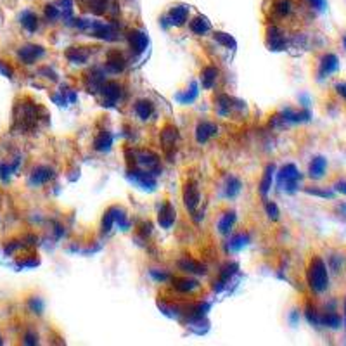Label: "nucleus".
<instances>
[{
    "label": "nucleus",
    "mask_w": 346,
    "mask_h": 346,
    "mask_svg": "<svg viewBox=\"0 0 346 346\" xmlns=\"http://www.w3.org/2000/svg\"><path fill=\"white\" fill-rule=\"evenodd\" d=\"M40 113H44V109L40 106H37L35 102H29V100H21L16 104V111H14V125L18 126L23 132H29L37 126L40 120Z\"/></svg>",
    "instance_id": "f257e3e1"
},
{
    "label": "nucleus",
    "mask_w": 346,
    "mask_h": 346,
    "mask_svg": "<svg viewBox=\"0 0 346 346\" xmlns=\"http://www.w3.org/2000/svg\"><path fill=\"white\" fill-rule=\"evenodd\" d=\"M306 279H308V286L314 293H324L329 288V270L327 265L320 256H314L308 265L306 270Z\"/></svg>",
    "instance_id": "f03ea898"
},
{
    "label": "nucleus",
    "mask_w": 346,
    "mask_h": 346,
    "mask_svg": "<svg viewBox=\"0 0 346 346\" xmlns=\"http://www.w3.org/2000/svg\"><path fill=\"white\" fill-rule=\"evenodd\" d=\"M132 156L128 158L130 166H141L142 170L153 171L154 175H159V158L156 156L153 151L147 149H128Z\"/></svg>",
    "instance_id": "7ed1b4c3"
},
{
    "label": "nucleus",
    "mask_w": 346,
    "mask_h": 346,
    "mask_svg": "<svg viewBox=\"0 0 346 346\" xmlns=\"http://www.w3.org/2000/svg\"><path fill=\"white\" fill-rule=\"evenodd\" d=\"M275 177H277L279 187L284 189V191L289 194L296 192L299 187V182H301V173H299L296 164H293V163L284 164V166L275 173Z\"/></svg>",
    "instance_id": "20e7f679"
},
{
    "label": "nucleus",
    "mask_w": 346,
    "mask_h": 346,
    "mask_svg": "<svg viewBox=\"0 0 346 346\" xmlns=\"http://www.w3.org/2000/svg\"><path fill=\"white\" fill-rule=\"evenodd\" d=\"M113 225L120 227L121 230L128 229V220H126V215H125L123 210L120 208V206H111V208H108V212L104 213V218H102V232H104V234L111 232Z\"/></svg>",
    "instance_id": "39448f33"
},
{
    "label": "nucleus",
    "mask_w": 346,
    "mask_h": 346,
    "mask_svg": "<svg viewBox=\"0 0 346 346\" xmlns=\"http://www.w3.org/2000/svg\"><path fill=\"white\" fill-rule=\"evenodd\" d=\"M128 179L132 180L135 185H139L144 191H154L156 189V175L153 171L142 170L139 166H130L128 168Z\"/></svg>",
    "instance_id": "423d86ee"
},
{
    "label": "nucleus",
    "mask_w": 346,
    "mask_h": 346,
    "mask_svg": "<svg viewBox=\"0 0 346 346\" xmlns=\"http://www.w3.org/2000/svg\"><path fill=\"white\" fill-rule=\"evenodd\" d=\"M182 199H184V206L189 213L194 215L199 208V202H201V192L199 187L194 180H187L184 185V191H182Z\"/></svg>",
    "instance_id": "0eeeda50"
},
{
    "label": "nucleus",
    "mask_w": 346,
    "mask_h": 346,
    "mask_svg": "<svg viewBox=\"0 0 346 346\" xmlns=\"http://www.w3.org/2000/svg\"><path fill=\"white\" fill-rule=\"evenodd\" d=\"M99 94H102L104 97V106H115V104L120 100L121 94H123V88H121L120 83L116 82H104L102 87H100Z\"/></svg>",
    "instance_id": "6e6552de"
},
{
    "label": "nucleus",
    "mask_w": 346,
    "mask_h": 346,
    "mask_svg": "<svg viewBox=\"0 0 346 346\" xmlns=\"http://www.w3.org/2000/svg\"><path fill=\"white\" fill-rule=\"evenodd\" d=\"M339 70V57L332 52H327L320 57V64H319V77L320 78H329L334 73H337Z\"/></svg>",
    "instance_id": "1a4fd4ad"
},
{
    "label": "nucleus",
    "mask_w": 346,
    "mask_h": 346,
    "mask_svg": "<svg viewBox=\"0 0 346 346\" xmlns=\"http://www.w3.org/2000/svg\"><path fill=\"white\" fill-rule=\"evenodd\" d=\"M88 31L92 33V37H95V39H100V40H108V42H115L118 39V31L116 28L113 26V24H108V23H90V28H88Z\"/></svg>",
    "instance_id": "9d476101"
},
{
    "label": "nucleus",
    "mask_w": 346,
    "mask_h": 346,
    "mask_svg": "<svg viewBox=\"0 0 346 346\" xmlns=\"http://www.w3.org/2000/svg\"><path fill=\"white\" fill-rule=\"evenodd\" d=\"M44 54H45V49L37 44L23 45V47L18 50V57L24 62V64H33V62H37L39 59L44 57Z\"/></svg>",
    "instance_id": "9b49d317"
},
{
    "label": "nucleus",
    "mask_w": 346,
    "mask_h": 346,
    "mask_svg": "<svg viewBox=\"0 0 346 346\" xmlns=\"http://www.w3.org/2000/svg\"><path fill=\"white\" fill-rule=\"evenodd\" d=\"M282 125H296V123H306L310 121V111L308 109H301V111H294V109H284L279 115Z\"/></svg>",
    "instance_id": "f8f14e48"
},
{
    "label": "nucleus",
    "mask_w": 346,
    "mask_h": 346,
    "mask_svg": "<svg viewBox=\"0 0 346 346\" xmlns=\"http://www.w3.org/2000/svg\"><path fill=\"white\" fill-rule=\"evenodd\" d=\"M179 139H180L179 130H177V126H173V125H164L161 133H159L161 146L168 154H171V149H175V144L179 142Z\"/></svg>",
    "instance_id": "ddd939ff"
},
{
    "label": "nucleus",
    "mask_w": 346,
    "mask_h": 346,
    "mask_svg": "<svg viewBox=\"0 0 346 346\" xmlns=\"http://www.w3.org/2000/svg\"><path fill=\"white\" fill-rule=\"evenodd\" d=\"M267 45L270 50L273 52H279V50H284L288 47V40H286L284 33L281 31L277 26H270L267 29Z\"/></svg>",
    "instance_id": "4468645a"
},
{
    "label": "nucleus",
    "mask_w": 346,
    "mask_h": 346,
    "mask_svg": "<svg viewBox=\"0 0 346 346\" xmlns=\"http://www.w3.org/2000/svg\"><path fill=\"white\" fill-rule=\"evenodd\" d=\"M54 179V170L47 164H40V166L33 168L31 175H29V185L33 187H39V185H44L50 182Z\"/></svg>",
    "instance_id": "2eb2a0df"
},
{
    "label": "nucleus",
    "mask_w": 346,
    "mask_h": 346,
    "mask_svg": "<svg viewBox=\"0 0 346 346\" xmlns=\"http://www.w3.org/2000/svg\"><path fill=\"white\" fill-rule=\"evenodd\" d=\"M177 220V212L173 208V204L170 201H164L158 212V223L163 227V229H171L173 223Z\"/></svg>",
    "instance_id": "dca6fc26"
},
{
    "label": "nucleus",
    "mask_w": 346,
    "mask_h": 346,
    "mask_svg": "<svg viewBox=\"0 0 346 346\" xmlns=\"http://www.w3.org/2000/svg\"><path fill=\"white\" fill-rule=\"evenodd\" d=\"M217 133H218L217 123H212V121H201V123L196 126V141H197V144H206V142L212 141Z\"/></svg>",
    "instance_id": "f3484780"
},
{
    "label": "nucleus",
    "mask_w": 346,
    "mask_h": 346,
    "mask_svg": "<svg viewBox=\"0 0 346 346\" xmlns=\"http://www.w3.org/2000/svg\"><path fill=\"white\" fill-rule=\"evenodd\" d=\"M83 82H85V87L88 92H97L100 90V87H102V83L106 82V77H104V71L99 70V67H95V70H90L88 73L85 75V78H83Z\"/></svg>",
    "instance_id": "a211bd4d"
},
{
    "label": "nucleus",
    "mask_w": 346,
    "mask_h": 346,
    "mask_svg": "<svg viewBox=\"0 0 346 346\" xmlns=\"http://www.w3.org/2000/svg\"><path fill=\"white\" fill-rule=\"evenodd\" d=\"M128 44L132 47L133 54H142L147 49V45H149V39H147V35L144 31H141V29H132L128 33Z\"/></svg>",
    "instance_id": "6ab92c4d"
},
{
    "label": "nucleus",
    "mask_w": 346,
    "mask_h": 346,
    "mask_svg": "<svg viewBox=\"0 0 346 346\" xmlns=\"http://www.w3.org/2000/svg\"><path fill=\"white\" fill-rule=\"evenodd\" d=\"M189 19V6H184V4H180V6H173L170 12H168V21H170L171 26H184L185 23H187Z\"/></svg>",
    "instance_id": "aec40b11"
},
{
    "label": "nucleus",
    "mask_w": 346,
    "mask_h": 346,
    "mask_svg": "<svg viewBox=\"0 0 346 346\" xmlns=\"http://www.w3.org/2000/svg\"><path fill=\"white\" fill-rule=\"evenodd\" d=\"M327 171V159L324 156H315L308 164V177L314 180H320L326 177Z\"/></svg>",
    "instance_id": "412c9836"
},
{
    "label": "nucleus",
    "mask_w": 346,
    "mask_h": 346,
    "mask_svg": "<svg viewBox=\"0 0 346 346\" xmlns=\"http://www.w3.org/2000/svg\"><path fill=\"white\" fill-rule=\"evenodd\" d=\"M273 179H275V164L270 163L265 166L263 177H261V182H260V194L263 199H267V194L270 192V189H272Z\"/></svg>",
    "instance_id": "4be33fe9"
},
{
    "label": "nucleus",
    "mask_w": 346,
    "mask_h": 346,
    "mask_svg": "<svg viewBox=\"0 0 346 346\" xmlns=\"http://www.w3.org/2000/svg\"><path fill=\"white\" fill-rule=\"evenodd\" d=\"M66 59L73 64H83V62L88 61L90 57V50L87 47H70L66 50Z\"/></svg>",
    "instance_id": "5701e85b"
},
{
    "label": "nucleus",
    "mask_w": 346,
    "mask_h": 346,
    "mask_svg": "<svg viewBox=\"0 0 346 346\" xmlns=\"http://www.w3.org/2000/svg\"><path fill=\"white\" fill-rule=\"evenodd\" d=\"M19 23L28 33H35L39 29V16L33 11H23L19 16Z\"/></svg>",
    "instance_id": "b1692460"
},
{
    "label": "nucleus",
    "mask_w": 346,
    "mask_h": 346,
    "mask_svg": "<svg viewBox=\"0 0 346 346\" xmlns=\"http://www.w3.org/2000/svg\"><path fill=\"white\" fill-rule=\"evenodd\" d=\"M113 146V133L108 132V130H102V132L97 133V137L94 139V149L99 151V153H108Z\"/></svg>",
    "instance_id": "393cba45"
},
{
    "label": "nucleus",
    "mask_w": 346,
    "mask_h": 346,
    "mask_svg": "<svg viewBox=\"0 0 346 346\" xmlns=\"http://www.w3.org/2000/svg\"><path fill=\"white\" fill-rule=\"evenodd\" d=\"M133 109H135V115L141 118L142 121H147L151 116L154 115V104L151 102V100H147V99L137 100V102H135V106H133Z\"/></svg>",
    "instance_id": "a878e982"
},
{
    "label": "nucleus",
    "mask_w": 346,
    "mask_h": 346,
    "mask_svg": "<svg viewBox=\"0 0 346 346\" xmlns=\"http://www.w3.org/2000/svg\"><path fill=\"white\" fill-rule=\"evenodd\" d=\"M217 78H218V70L215 66H206L202 67L201 71V85L202 88H206V90H212L215 87V83H217Z\"/></svg>",
    "instance_id": "bb28decb"
},
{
    "label": "nucleus",
    "mask_w": 346,
    "mask_h": 346,
    "mask_svg": "<svg viewBox=\"0 0 346 346\" xmlns=\"http://www.w3.org/2000/svg\"><path fill=\"white\" fill-rule=\"evenodd\" d=\"M189 28H191V31L194 33V35H206L208 31H212V23L208 21V18H204V16H196L191 24H189Z\"/></svg>",
    "instance_id": "cd10ccee"
},
{
    "label": "nucleus",
    "mask_w": 346,
    "mask_h": 346,
    "mask_svg": "<svg viewBox=\"0 0 346 346\" xmlns=\"http://www.w3.org/2000/svg\"><path fill=\"white\" fill-rule=\"evenodd\" d=\"M106 66L109 67V71H113V73H121V71L126 67V61L118 50H113V52L108 54Z\"/></svg>",
    "instance_id": "c85d7f7f"
},
{
    "label": "nucleus",
    "mask_w": 346,
    "mask_h": 346,
    "mask_svg": "<svg viewBox=\"0 0 346 346\" xmlns=\"http://www.w3.org/2000/svg\"><path fill=\"white\" fill-rule=\"evenodd\" d=\"M215 108H217V113L218 115H222V116H229L230 113H232V109L235 108V100L232 99V97L229 95H225V94H220L217 97V100H215Z\"/></svg>",
    "instance_id": "c756f323"
},
{
    "label": "nucleus",
    "mask_w": 346,
    "mask_h": 346,
    "mask_svg": "<svg viewBox=\"0 0 346 346\" xmlns=\"http://www.w3.org/2000/svg\"><path fill=\"white\" fill-rule=\"evenodd\" d=\"M179 267L184 270V272L187 273H197V275H204L208 270H206V265L199 263V261L196 260H191V258H184L179 261Z\"/></svg>",
    "instance_id": "7c9ffc66"
},
{
    "label": "nucleus",
    "mask_w": 346,
    "mask_h": 346,
    "mask_svg": "<svg viewBox=\"0 0 346 346\" xmlns=\"http://www.w3.org/2000/svg\"><path fill=\"white\" fill-rule=\"evenodd\" d=\"M235 220H237V217H235L234 212H225L220 217V220H218V230H220V234L223 235H229L232 227H234Z\"/></svg>",
    "instance_id": "2f4dec72"
},
{
    "label": "nucleus",
    "mask_w": 346,
    "mask_h": 346,
    "mask_svg": "<svg viewBox=\"0 0 346 346\" xmlns=\"http://www.w3.org/2000/svg\"><path fill=\"white\" fill-rule=\"evenodd\" d=\"M78 2L83 9L94 12V14H102L108 9V0H78Z\"/></svg>",
    "instance_id": "473e14b6"
},
{
    "label": "nucleus",
    "mask_w": 346,
    "mask_h": 346,
    "mask_svg": "<svg viewBox=\"0 0 346 346\" xmlns=\"http://www.w3.org/2000/svg\"><path fill=\"white\" fill-rule=\"evenodd\" d=\"M320 326L327 327V329H339L343 326V320H341L339 315L336 312H327V314L320 315Z\"/></svg>",
    "instance_id": "72a5a7b5"
},
{
    "label": "nucleus",
    "mask_w": 346,
    "mask_h": 346,
    "mask_svg": "<svg viewBox=\"0 0 346 346\" xmlns=\"http://www.w3.org/2000/svg\"><path fill=\"white\" fill-rule=\"evenodd\" d=\"M197 94H199V90H197V83L192 82L191 88H187V90H184L182 94L177 95V100H179L180 104H184V106H187V104H192L194 100L197 99Z\"/></svg>",
    "instance_id": "f704fd0d"
},
{
    "label": "nucleus",
    "mask_w": 346,
    "mask_h": 346,
    "mask_svg": "<svg viewBox=\"0 0 346 346\" xmlns=\"http://www.w3.org/2000/svg\"><path fill=\"white\" fill-rule=\"evenodd\" d=\"M213 39L217 40L220 45H223L225 49H230V50H235V49H237V42H235V39L230 35V33H225V31H215V33H213Z\"/></svg>",
    "instance_id": "c9c22d12"
},
{
    "label": "nucleus",
    "mask_w": 346,
    "mask_h": 346,
    "mask_svg": "<svg viewBox=\"0 0 346 346\" xmlns=\"http://www.w3.org/2000/svg\"><path fill=\"white\" fill-rule=\"evenodd\" d=\"M173 288L177 291H180V293H191V291L199 288V282L194 281V279H175L173 281Z\"/></svg>",
    "instance_id": "e433bc0d"
},
{
    "label": "nucleus",
    "mask_w": 346,
    "mask_h": 346,
    "mask_svg": "<svg viewBox=\"0 0 346 346\" xmlns=\"http://www.w3.org/2000/svg\"><path fill=\"white\" fill-rule=\"evenodd\" d=\"M240 187H243L240 180L237 179V177L230 175L229 179H227V182H225V196L232 199V197H235L240 192Z\"/></svg>",
    "instance_id": "4c0bfd02"
},
{
    "label": "nucleus",
    "mask_w": 346,
    "mask_h": 346,
    "mask_svg": "<svg viewBox=\"0 0 346 346\" xmlns=\"http://www.w3.org/2000/svg\"><path fill=\"white\" fill-rule=\"evenodd\" d=\"M273 11H275L277 16L286 18V16H289L291 12H293V2H291V0H277V2L273 4Z\"/></svg>",
    "instance_id": "58836bf2"
},
{
    "label": "nucleus",
    "mask_w": 346,
    "mask_h": 346,
    "mask_svg": "<svg viewBox=\"0 0 346 346\" xmlns=\"http://www.w3.org/2000/svg\"><path fill=\"white\" fill-rule=\"evenodd\" d=\"M250 243V235L248 234H237L230 239L229 243V251H240L246 244Z\"/></svg>",
    "instance_id": "ea45409f"
},
{
    "label": "nucleus",
    "mask_w": 346,
    "mask_h": 346,
    "mask_svg": "<svg viewBox=\"0 0 346 346\" xmlns=\"http://www.w3.org/2000/svg\"><path fill=\"white\" fill-rule=\"evenodd\" d=\"M265 212H267V217L272 222H277L281 218V210H279V206H277L273 201H267V202H265Z\"/></svg>",
    "instance_id": "a19ab883"
},
{
    "label": "nucleus",
    "mask_w": 346,
    "mask_h": 346,
    "mask_svg": "<svg viewBox=\"0 0 346 346\" xmlns=\"http://www.w3.org/2000/svg\"><path fill=\"white\" fill-rule=\"evenodd\" d=\"M305 315H306V320L312 324V326H315V327H319V326H320V315H319V312L315 310L314 306L308 305V306H306V310H305Z\"/></svg>",
    "instance_id": "79ce46f5"
},
{
    "label": "nucleus",
    "mask_w": 346,
    "mask_h": 346,
    "mask_svg": "<svg viewBox=\"0 0 346 346\" xmlns=\"http://www.w3.org/2000/svg\"><path fill=\"white\" fill-rule=\"evenodd\" d=\"M306 194H312V196H319V197H324V199H332L334 197V191H324V189H317V187H306L305 189Z\"/></svg>",
    "instance_id": "37998d69"
},
{
    "label": "nucleus",
    "mask_w": 346,
    "mask_h": 346,
    "mask_svg": "<svg viewBox=\"0 0 346 346\" xmlns=\"http://www.w3.org/2000/svg\"><path fill=\"white\" fill-rule=\"evenodd\" d=\"M28 306H29V310H31L33 314H37V315H40L42 312H44V301H42L39 296L29 298L28 299Z\"/></svg>",
    "instance_id": "c03bdc74"
},
{
    "label": "nucleus",
    "mask_w": 346,
    "mask_h": 346,
    "mask_svg": "<svg viewBox=\"0 0 346 346\" xmlns=\"http://www.w3.org/2000/svg\"><path fill=\"white\" fill-rule=\"evenodd\" d=\"M45 18H47V21H56L59 16H61V9H59L57 6H54V4H49V6H45Z\"/></svg>",
    "instance_id": "a18cd8bd"
},
{
    "label": "nucleus",
    "mask_w": 346,
    "mask_h": 346,
    "mask_svg": "<svg viewBox=\"0 0 346 346\" xmlns=\"http://www.w3.org/2000/svg\"><path fill=\"white\" fill-rule=\"evenodd\" d=\"M16 164H0V179L2 180H9V177L14 173Z\"/></svg>",
    "instance_id": "49530a36"
},
{
    "label": "nucleus",
    "mask_w": 346,
    "mask_h": 346,
    "mask_svg": "<svg viewBox=\"0 0 346 346\" xmlns=\"http://www.w3.org/2000/svg\"><path fill=\"white\" fill-rule=\"evenodd\" d=\"M23 343H24V344H29V346L39 344V336H37L35 332L28 331L26 334H24V341H23Z\"/></svg>",
    "instance_id": "de8ad7c7"
},
{
    "label": "nucleus",
    "mask_w": 346,
    "mask_h": 346,
    "mask_svg": "<svg viewBox=\"0 0 346 346\" xmlns=\"http://www.w3.org/2000/svg\"><path fill=\"white\" fill-rule=\"evenodd\" d=\"M308 4L315 11H326L327 7V0H308Z\"/></svg>",
    "instance_id": "09e8293b"
},
{
    "label": "nucleus",
    "mask_w": 346,
    "mask_h": 346,
    "mask_svg": "<svg viewBox=\"0 0 346 346\" xmlns=\"http://www.w3.org/2000/svg\"><path fill=\"white\" fill-rule=\"evenodd\" d=\"M0 73L4 75V77H7V78H12V75H14V71H12V67L7 64V62H4V61H0Z\"/></svg>",
    "instance_id": "8fccbe9b"
},
{
    "label": "nucleus",
    "mask_w": 346,
    "mask_h": 346,
    "mask_svg": "<svg viewBox=\"0 0 346 346\" xmlns=\"http://www.w3.org/2000/svg\"><path fill=\"white\" fill-rule=\"evenodd\" d=\"M151 275L154 277L156 281H159V282H164V281H168L170 279V275H168V273H164V272H156V270H153V272H151Z\"/></svg>",
    "instance_id": "3c124183"
},
{
    "label": "nucleus",
    "mask_w": 346,
    "mask_h": 346,
    "mask_svg": "<svg viewBox=\"0 0 346 346\" xmlns=\"http://www.w3.org/2000/svg\"><path fill=\"white\" fill-rule=\"evenodd\" d=\"M334 191L346 196V180H339V182L334 184Z\"/></svg>",
    "instance_id": "603ef678"
},
{
    "label": "nucleus",
    "mask_w": 346,
    "mask_h": 346,
    "mask_svg": "<svg viewBox=\"0 0 346 346\" xmlns=\"http://www.w3.org/2000/svg\"><path fill=\"white\" fill-rule=\"evenodd\" d=\"M336 92L346 100V82H339V83H337V85H336Z\"/></svg>",
    "instance_id": "864d4df0"
},
{
    "label": "nucleus",
    "mask_w": 346,
    "mask_h": 346,
    "mask_svg": "<svg viewBox=\"0 0 346 346\" xmlns=\"http://www.w3.org/2000/svg\"><path fill=\"white\" fill-rule=\"evenodd\" d=\"M40 71H44V73H47V78H49V80H52V82H56V80H57L56 73H54L52 70H49V67H42Z\"/></svg>",
    "instance_id": "5fc2aeb1"
},
{
    "label": "nucleus",
    "mask_w": 346,
    "mask_h": 346,
    "mask_svg": "<svg viewBox=\"0 0 346 346\" xmlns=\"http://www.w3.org/2000/svg\"><path fill=\"white\" fill-rule=\"evenodd\" d=\"M343 47L346 49V33H344V35H343Z\"/></svg>",
    "instance_id": "6e6d98bb"
},
{
    "label": "nucleus",
    "mask_w": 346,
    "mask_h": 346,
    "mask_svg": "<svg viewBox=\"0 0 346 346\" xmlns=\"http://www.w3.org/2000/svg\"><path fill=\"white\" fill-rule=\"evenodd\" d=\"M344 324H346V299H344Z\"/></svg>",
    "instance_id": "4d7b16f0"
},
{
    "label": "nucleus",
    "mask_w": 346,
    "mask_h": 346,
    "mask_svg": "<svg viewBox=\"0 0 346 346\" xmlns=\"http://www.w3.org/2000/svg\"><path fill=\"white\" fill-rule=\"evenodd\" d=\"M4 344V341H2V336H0V346H2Z\"/></svg>",
    "instance_id": "13d9d810"
}]
</instances>
